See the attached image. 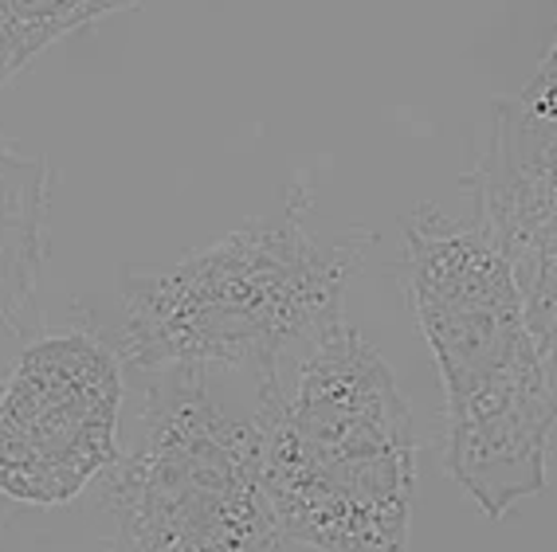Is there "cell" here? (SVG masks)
<instances>
[{"label":"cell","mask_w":557,"mask_h":552,"mask_svg":"<svg viewBox=\"0 0 557 552\" xmlns=\"http://www.w3.org/2000/svg\"><path fill=\"white\" fill-rule=\"evenodd\" d=\"M408 302L448 392V474L498 522L546 490L557 424L554 368L530 329L527 298L487 231L424 204L400 224Z\"/></svg>","instance_id":"6da1fadb"},{"label":"cell","mask_w":557,"mask_h":552,"mask_svg":"<svg viewBox=\"0 0 557 552\" xmlns=\"http://www.w3.org/2000/svg\"><path fill=\"white\" fill-rule=\"evenodd\" d=\"M263 486L283 537L322 552H408L417 431L397 376L354 326L256 380Z\"/></svg>","instance_id":"3957f363"},{"label":"cell","mask_w":557,"mask_h":552,"mask_svg":"<svg viewBox=\"0 0 557 552\" xmlns=\"http://www.w3.org/2000/svg\"><path fill=\"white\" fill-rule=\"evenodd\" d=\"M518 102H522V110L527 114H534V118H546V122H557V32L554 40H549L546 55H542V63H537L534 79L522 87V95H515Z\"/></svg>","instance_id":"9c48e42d"},{"label":"cell","mask_w":557,"mask_h":552,"mask_svg":"<svg viewBox=\"0 0 557 552\" xmlns=\"http://www.w3.org/2000/svg\"><path fill=\"white\" fill-rule=\"evenodd\" d=\"M138 4L141 0H0V87L55 40Z\"/></svg>","instance_id":"ba28073f"},{"label":"cell","mask_w":557,"mask_h":552,"mask_svg":"<svg viewBox=\"0 0 557 552\" xmlns=\"http://www.w3.org/2000/svg\"><path fill=\"white\" fill-rule=\"evenodd\" d=\"M463 192L471 219L515 271L537 349L557 368V122L498 99L475 138Z\"/></svg>","instance_id":"8992f818"},{"label":"cell","mask_w":557,"mask_h":552,"mask_svg":"<svg viewBox=\"0 0 557 552\" xmlns=\"http://www.w3.org/2000/svg\"><path fill=\"white\" fill-rule=\"evenodd\" d=\"M51 185L48 161L0 138V322L21 337L36 322V290L51 251Z\"/></svg>","instance_id":"52a82bcc"},{"label":"cell","mask_w":557,"mask_h":552,"mask_svg":"<svg viewBox=\"0 0 557 552\" xmlns=\"http://www.w3.org/2000/svg\"><path fill=\"white\" fill-rule=\"evenodd\" d=\"M310 192L290 185L287 208L161 266L119 275V326L102 334L134 376L177 365L275 373L334 329L346 290L373 243L366 227L319 239Z\"/></svg>","instance_id":"7a4b0ae2"},{"label":"cell","mask_w":557,"mask_h":552,"mask_svg":"<svg viewBox=\"0 0 557 552\" xmlns=\"http://www.w3.org/2000/svg\"><path fill=\"white\" fill-rule=\"evenodd\" d=\"M236 373H146L134 439L102 474L119 552H283L263 486V431L228 388Z\"/></svg>","instance_id":"277c9868"},{"label":"cell","mask_w":557,"mask_h":552,"mask_svg":"<svg viewBox=\"0 0 557 552\" xmlns=\"http://www.w3.org/2000/svg\"><path fill=\"white\" fill-rule=\"evenodd\" d=\"M126 368L102 334H48L0 385V493L55 510L119 459Z\"/></svg>","instance_id":"5b68a950"}]
</instances>
